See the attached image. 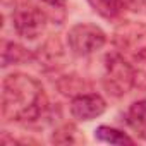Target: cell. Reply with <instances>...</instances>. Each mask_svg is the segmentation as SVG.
<instances>
[{
    "mask_svg": "<svg viewBox=\"0 0 146 146\" xmlns=\"http://www.w3.org/2000/svg\"><path fill=\"white\" fill-rule=\"evenodd\" d=\"M46 12L36 5H23L12 12V28L14 31L26 40H35L45 31Z\"/></svg>",
    "mask_w": 146,
    "mask_h": 146,
    "instance_id": "cell-5",
    "label": "cell"
},
{
    "mask_svg": "<svg viewBox=\"0 0 146 146\" xmlns=\"http://www.w3.org/2000/svg\"><path fill=\"white\" fill-rule=\"evenodd\" d=\"M117 52L129 57L146 53V24L136 21H122L113 29L112 38Z\"/></svg>",
    "mask_w": 146,
    "mask_h": 146,
    "instance_id": "cell-4",
    "label": "cell"
},
{
    "mask_svg": "<svg viewBox=\"0 0 146 146\" xmlns=\"http://www.w3.org/2000/svg\"><path fill=\"white\" fill-rule=\"evenodd\" d=\"M2 115L21 124L50 120L52 108L41 83L28 74H9L2 83Z\"/></svg>",
    "mask_w": 146,
    "mask_h": 146,
    "instance_id": "cell-1",
    "label": "cell"
},
{
    "mask_svg": "<svg viewBox=\"0 0 146 146\" xmlns=\"http://www.w3.org/2000/svg\"><path fill=\"white\" fill-rule=\"evenodd\" d=\"M120 5H122V11H137V7L141 5L143 0H119Z\"/></svg>",
    "mask_w": 146,
    "mask_h": 146,
    "instance_id": "cell-16",
    "label": "cell"
},
{
    "mask_svg": "<svg viewBox=\"0 0 146 146\" xmlns=\"http://www.w3.org/2000/svg\"><path fill=\"white\" fill-rule=\"evenodd\" d=\"M107 41V35L102 28L91 23H79L72 26L67 33L69 50L78 57H88L103 48Z\"/></svg>",
    "mask_w": 146,
    "mask_h": 146,
    "instance_id": "cell-3",
    "label": "cell"
},
{
    "mask_svg": "<svg viewBox=\"0 0 146 146\" xmlns=\"http://www.w3.org/2000/svg\"><path fill=\"white\" fill-rule=\"evenodd\" d=\"M70 115L78 120H93L107 110V102L96 93H83L70 100Z\"/></svg>",
    "mask_w": 146,
    "mask_h": 146,
    "instance_id": "cell-6",
    "label": "cell"
},
{
    "mask_svg": "<svg viewBox=\"0 0 146 146\" xmlns=\"http://www.w3.org/2000/svg\"><path fill=\"white\" fill-rule=\"evenodd\" d=\"M64 53H62V46L58 45V40H50L46 41L40 52L35 53V60L40 62V65L45 69V70H52V69H57L58 67V62L62 60Z\"/></svg>",
    "mask_w": 146,
    "mask_h": 146,
    "instance_id": "cell-9",
    "label": "cell"
},
{
    "mask_svg": "<svg viewBox=\"0 0 146 146\" xmlns=\"http://www.w3.org/2000/svg\"><path fill=\"white\" fill-rule=\"evenodd\" d=\"M95 139L100 143H107V144H115V146H132L134 139L131 136H127L125 132H122L120 129L110 127V125H100L95 131Z\"/></svg>",
    "mask_w": 146,
    "mask_h": 146,
    "instance_id": "cell-10",
    "label": "cell"
},
{
    "mask_svg": "<svg viewBox=\"0 0 146 146\" xmlns=\"http://www.w3.org/2000/svg\"><path fill=\"white\" fill-rule=\"evenodd\" d=\"M52 143L55 144H74L79 143V131L74 124H64L57 127L52 134Z\"/></svg>",
    "mask_w": 146,
    "mask_h": 146,
    "instance_id": "cell-12",
    "label": "cell"
},
{
    "mask_svg": "<svg viewBox=\"0 0 146 146\" xmlns=\"http://www.w3.org/2000/svg\"><path fill=\"white\" fill-rule=\"evenodd\" d=\"M58 90L64 93V95H72V98L78 96V95H83L84 91V83L81 84V79L78 76H65L58 81Z\"/></svg>",
    "mask_w": 146,
    "mask_h": 146,
    "instance_id": "cell-14",
    "label": "cell"
},
{
    "mask_svg": "<svg viewBox=\"0 0 146 146\" xmlns=\"http://www.w3.org/2000/svg\"><path fill=\"white\" fill-rule=\"evenodd\" d=\"M141 5H143V9H146V0H143V2H141Z\"/></svg>",
    "mask_w": 146,
    "mask_h": 146,
    "instance_id": "cell-17",
    "label": "cell"
},
{
    "mask_svg": "<svg viewBox=\"0 0 146 146\" xmlns=\"http://www.w3.org/2000/svg\"><path fill=\"white\" fill-rule=\"evenodd\" d=\"M45 4V12L48 19H53L55 23H62L65 17V0H41Z\"/></svg>",
    "mask_w": 146,
    "mask_h": 146,
    "instance_id": "cell-15",
    "label": "cell"
},
{
    "mask_svg": "<svg viewBox=\"0 0 146 146\" xmlns=\"http://www.w3.org/2000/svg\"><path fill=\"white\" fill-rule=\"evenodd\" d=\"M88 4L93 7L96 14L105 19H115L122 12V5L119 0H88Z\"/></svg>",
    "mask_w": 146,
    "mask_h": 146,
    "instance_id": "cell-11",
    "label": "cell"
},
{
    "mask_svg": "<svg viewBox=\"0 0 146 146\" xmlns=\"http://www.w3.org/2000/svg\"><path fill=\"white\" fill-rule=\"evenodd\" d=\"M125 124L146 141V98L134 102L125 112Z\"/></svg>",
    "mask_w": 146,
    "mask_h": 146,
    "instance_id": "cell-8",
    "label": "cell"
},
{
    "mask_svg": "<svg viewBox=\"0 0 146 146\" xmlns=\"http://www.w3.org/2000/svg\"><path fill=\"white\" fill-rule=\"evenodd\" d=\"M35 60V53L14 41H2V67L28 64Z\"/></svg>",
    "mask_w": 146,
    "mask_h": 146,
    "instance_id": "cell-7",
    "label": "cell"
},
{
    "mask_svg": "<svg viewBox=\"0 0 146 146\" xmlns=\"http://www.w3.org/2000/svg\"><path fill=\"white\" fill-rule=\"evenodd\" d=\"M132 70H134V88L146 91V53L132 58Z\"/></svg>",
    "mask_w": 146,
    "mask_h": 146,
    "instance_id": "cell-13",
    "label": "cell"
},
{
    "mask_svg": "<svg viewBox=\"0 0 146 146\" xmlns=\"http://www.w3.org/2000/svg\"><path fill=\"white\" fill-rule=\"evenodd\" d=\"M103 88L108 95L120 98L134 88V70L120 52H110L105 55V70L102 78Z\"/></svg>",
    "mask_w": 146,
    "mask_h": 146,
    "instance_id": "cell-2",
    "label": "cell"
}]
</instances>
